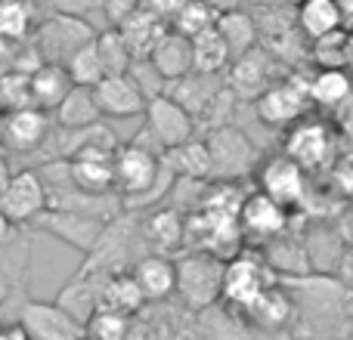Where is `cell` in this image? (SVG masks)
<instances>
[{
  "mask_svg": "<svg viewBox=\"0 0 353 340\" xmlns=\"http://www.w3.org/2000/svg\"><path fill=\"white\" fill-rule=\"evenodd\" d=\"M332 149H335L332 130L325 127L323 121L304 118V121H298L294 127H288L285 149H282V152H285L292 161H298V164L310 173V170H319V167L329 164Z\"/></svg>",
  "mask_w": 353,
  "mask_h": 340,
  "instance_id": "obj_13",
  "label": "cell"
},
{
  "mask_svg": "<svg viewBox=\"0 0 353 340\" xmlns=\"http://www.w3.org/2000/svg\"><path fill=\"white\" fill-rule=\"evenodd\" d=\"M288 207H282L279 201H273L270 195H263L261 189L251 195H245L242 211H239V229L242 238L251 244H270L273 238L288 232Z\"/></svg>",
  "mask_w": 353,
  "mask_h": 340,
  "instance_id": "obj_10",
  "label": "cell"
},
{
  "mask_svg": "<svg viewBox=\"0 0 353 340\" xmlns=\"http://www.w3.org/2000/svg\"><path fill=\"white\" fill-rule=\"evenodd\" d=\"M310 105H313L310 103V78L288 74V78H279L257 99L254 109H257V118H261L267 127L288 130L298 121H304Z\"/></svg>",
  "mask_w": 353,
  "mask_h": 340,
  "instance_id": "obj_3",
  "label": "cell"
},
{
  "mask_svg": "<svg viewBox=\"0 0 353 340\" xmlns=\"http://www.w3.org/2000/svg\"><path fill=\"white\" fill-rule=\"evenodd\" d=\"M143 118H146V127L155 134V140L165 146V152H171V149H176V146H183V142L192 140V136H195V124H199L171 96L152 99V103L146 105V115H143Z\"/></svg>",
  "mask_w": 353,
  "mask_h": 340,
  "instance_id": "obj_14",
  "label": "cell"
},
{
  "mask_svg": "<svg viewBox=\"0 0 353 340\" xmlns=\"http://www.w3.org/2000/svg\"><path fill=\"white\" fill-rule=\"evenodd\" d=\"M310 59L316 68H350V31L341 28L310 43Z\"/></svg>",
  "mask_w": 353,
  "mask_h": 340,
  "instance_id": "obj_37",
  "label": "cell"
},
{
  "mask_svg": "<svg viewBox=\"0 0 353 340\" xmlns=\"http://www.w3.org/2000/svg\"><path fill=\"white\" fill-rule=\"evenodd\" d=\"M242 316L248 319L251 328L279 331V328H285V325L292 322V316H294V300H292V294H288L285 288L273 285L270 291H263L261 297H257L254 304H251L248 310L242 312Z\"/></svg>",
  "mask_w": 353,
  "mask_h": 340,
  "instance_id": "obj_25",
  "label": "cell"
},
{
  "mask_svg": "<svg viewBox=\"0 0 353 340\" xmlns=\"http://www.w3.org/2000/svg\"><path fill=\"white\" fill-rule=\"evenodd\" d=\"M50 186L43 182L41 173L34 170H19L6 192L0 195V211L12 220V226L37 223L50 211Z\"/></svg>",
  "mask_w": 353,
  "mask_h": 340,
  "instance_id": "obj_9",
  "label": "cell"
},
{
  "mask_svg": "<svg viewBox=\"0 0 353 340\" xmlns=\"http://www.w3.org/2000/svg\"><path fill=\"white\" fill-rule=\"evenodd\" d=\"M97 103L103 109V118H140L146 115L149 99L143 96V90L134 84L130 74H112V78H103L97 87Z\"/></svg>",
  "mask_w": 353,
  "mask_h": 340,
  "instance_id": "obj_16",
  "label": "cell"
},
{
  "mask_svg": "<svg viewBox=\"0 0 353 340\" xmlns=\"http://www.w3.org/2000/svg\"><path fill=\"white\" fill-rule=\"evenodd\" d=\"M257 176V189L263 195H270L273 201H279L282 207L294 211V207L304 204L307 198V170L292 161L285 152L270 155L267 161H261L254 170Z\"/></svg>",
  "mask_w": 353,
  "mask_h": 340,
  "instance_id": "obj_8",
  "label": "cell"
},
{
  "mask_svg": "<svg viewBox=\"0 0 353 340\" xmlns=\"http://www.w3.org/2000/svg\"><path fill=\"white\" fill-rule=\"evenodd\" d=\"M294 25H298L301 37H307L313 43L319 37H329L335 31H341L344 19H341V10H338V0H298Z\"/></svg>",
  "mask_w": 353,
  "mask_h": 340,
  "instance_id": "obj_23",
  "label": "cell"
},
{
  "mask_svg": "<svg viewBox=\"0 0 353 340\" xmlns=\"http://www.w3.org/2000/svg\"><path fill=\"white\" fill-rule=\"evenodd\" d=\"M34 25L28 0H0V37H25Z\"/></svg>",
  "mask_w": 353,
  "mask_h": 340,
  "instance_id": "obj_40",
  "label": "cell"
},
{
  "mask_svg": "<svg viewBox=\"0 0 353 340\" xmlns=\"http://www.w3.org/2000/svg\"><path fill=\"white\" fill-rule=\"evenodd\" d=\"M130 78H134V84L143 90V96L152 103V99L159 96H168V87H171V81L165 78V74L159 72V68L152 65V59H137L134 68H130Z\"/></svg>",
  "mask_w": 353,
  "mask_h": 340,
  "instance_id": "obj_41",
  "label": "cell"
},
{
  "mask_svg": "<svg viewBox=\"0 0 353 340\" xmlns=\"http://www.w3.org/2000/svg\"><path fill=\"white\" fill-rule=\"evenodd\" d=\"M93 28L87 25V19H74V16H62L53 12L50 19H43L37 25V56L43 62H62L74 53L78 47H84L87 41H93Z\"/></svg>",
  "mask_w": 353,
  "mask_h": 340,
  "instance_id": "obj_11",
  "label": "cell"
},
{
  "mask_svg": "<svg viewBox=\"0 0 353 340\" xmlns=\"http://www.w3.org/2000/svg\"><path fill=\"white\" fill-rule=\"evenodd\" d=\"M124 37H128L130 50H134L137 59H149L152 56V50L159 47V41L171 31V22L161 16H155V12H149L146 6H143L140 12H137L134 19H130L124 28H118Z\"/></svg>",
  "mask_w": 353,
  "mask_h": 340,
  "instance_id": "obj_32",
  "label": "cell"
},
{
  "mask_svg": "<svg viewBox=\"0 0 353 340\" xmlns=\"http://www.w3.org/2000/svg\"><path fill=\"white\" fill-rule=\"evenodd\" d=\"M10 294H12V279L6 275V269L0 266V306H3L6 300H10Z\"/></svg>",
  "mask_w": 353,
  "mask_h": 340,
  "instance_id": "obj_49",
  "label": "cell"
},
{
  "mask_svg": "<svg viewBox=\"0 0 353 340\" xmlns=\"http://www.w3.org/2000/svg\"><path fill=\"white\" fill-rule=\"evenodd\" d=\"M81 340H90V337H81Z\"/></svg>",
  "mask_w": 353,
  "mask_h": 340,
  "instance_id": "obj_55",
  "label": "cell"
},
{
  "mask_svg": "<svg viewBox=\"0 0 353 340\" xmlns=\"http://www.w3.org/2000/svg\"><path fill=\"white\" fill-rule=\"evenodd\" d=\"M261 254L279 279H307V275H313V263L310 254H307L304 235H288L285 232V235L273 238L270 244H263Z\"/></svg>",
  "mask_w": 353,
  "mask_h": 340,
  "instance_id": "obj_19",
  "label": "cell"
},
{
  "mask_svg": "<svg viewBox=\"0 0 353 340\" xmlns=\"http://www.w3.org/2000/svg\"><path fill=\"white\" fill-rule=\"evenodd\" d=\"M201 3L205 6H211L214 12H230V10H239V6H242V0H201Z\"/></svg>",
  "mask_w": 353,
  "mask_h": 340,
  "instance_id": "obj_47",
  "label": "cell"
},
{
  "mask_svg": "<svg viewBox=\"0 0 353 340\" xmlns=\"http://www.w3.org/2000/svg\"><path fill=\"white\" fill-rule=\"evenodd\" d=\"M56 127L59 130H87L103 124V109L97 103V93L93 87H78L74 84L68 90V96L62 99V105L53 111Z\"/></svg>",
  "mask_w": 353,
  "mask_h": 340,
  "instance_id": "obj_24",
  "label": "cell"
},
{
  "mask_svg": "<svg viewBox=\"0 0 353 340\" xmlns=\"http://www.w3.org/2000/svg\"><path fill=\"white\" fill-rule=\"evenodd\" d=\"M304 244L313 263V275H335L344 254H347V244L338 235L335 226H313V229H307Z\"/></svg>",
  "mask_w": 353,
  "mask_h": 340,
  "instance_id": "obj_26",
  "label": "cell"
},
{
  "mask_svg": "<svg viewBox=\"0 0 353 340\" xmlns=\"http://www.w3.org/2000/svg\"><path fill=\"white\" fill-rule=\"evenodd\" d=\"M161 170H165V158L161 155L140 149L137 142H124L115 155V186L121 192V198L134 201V198H143L146 192H152Z\"/></svg>",
  "mask_w": 353,
  "mask_h": 340,
  "instance_id": "obj_7",
  "label": "cell"
},
{
  "mask_svg": "<svg viewBox=\"0 0 353 340\" xmlns=\"http://www.w3.org/2000/svg\"><path fill=\"white\" fill-rule=\"evenodd\" d=\"M50 111L28 105V109L10 111L3 121V146L10 152H34L37 146H43V140L50 136Z\"/></svg>",
  "mask_w": 353,
  "mask_h": 340,
  "instance_id": "obj_17",
  "label": "cell"
},
{
  "mask_svg": "<svg viewBox=\"0 0 353 340\" xmlns=\"http://www.w3.org/2000/svg\"><path fill=\"white\" fill-rule=\"evenodd\" d=\"M214 25H217V12H214L211 6H205L201 0H183L180 10L171 16V31L189 37V41H195L199 34L211 31Z\"/></svg>",
  "mask_w": 353,
  "mask_h": 340,
  "instance_id": "obj_36",
  "label": "cell"
},
{
  "mask_svg": "<svg viewBox=\"0 0 353 340\" xmlns=\"http://www.w3.org/2000/svg\"><path fill=\"white\" fill-rule=\"evenodd\" d=\"M165 161L176 173V180H201V182L214 180L211 149H208V142L199 140V136H192L189 142L171 149V152L165 155Z\"/></svg>",
  "mask_w": 353,
  "mask_h": 340,
  "instance_id": "obj_29",
  "label": "cell"
},
{
  "mask_svg": "<svg viewBox=\"0 0 353 340\" xmlns=\"http://www.w3.org/2000/svg\"><path fill=\"white\" fill-rule=\"evenodd\" d=\"M0 340H28V337H25V331L16 325V328H3V331H0Z\"/></svg>",
  "mask_w": 353,
  "mask_h": 340,
  "instance_id": "obj_52",
  "label": "cell"
},
{
  "mask_svg": "<svg viewBox=\"0 0 353 340\" xmlns=\"http://www.w3.org/2000/svg\"><path fill=\"white\" fill-rule=\"evenodd\" d=\"M12 176H16V170L10 167V161H6V155H0V195L6 192V186L12 182Z\"/></svg>",
  "mask_w": 353,
  "mask_h": 340,
  "instance_id": "obj_48",
  "label": "cell"
},
{
  "mask_svg": "<svg viewBox=\"0 0 353 340\" xmlns=\"http://www.w3.org/2000/svg\"><path fill=\"white\" fill-rule=\"evenodd\" d=\"M273 68H276V56L270 53L267 47H254L245 56L232 59L230 72H226V87H230L239 99H254L257 103V99L279 81V74H276Z\"/></svg>",
  "mask_w": 353,
  "mask_h": 340,
  "instance_id": "obj_12",
  "label": "cell"
},
{
  "mask_svg": "<svg viewBox=\"0 0 353 340\" xmlns=\"http://www.w3.org/2000/svg\"><path fill=\"white\" fill-rule=\"evenodd\" d=\"M192 62H195V72H201V74H223V72H230L232 50H230V43L223 41V34L217 31V25L192 41Z\"/></svg>",
  "mask_w": 353,
  "mask_h": 340,
  "instance_id": "obj_33",
  "label": "cell"
},
{
  "mask_svg": "<svg viewBox=\"0 0 353 340\" xmlns=\"http://www.w3.org/2000/svg\"><path fill=\"white\" fill-rule=\"evenodd\" d=\"M130 334V316L112 310H97L87 319V337L90 340H128Z\"/></svg>",
  "mask_w": 353,
  "mask_h": 340,
  "instance_id": "obj_39",
  "label": "cell"
},
{
  "mask_svg": "<svg viewBox=\"0 0 353 340\" xmlns=\"http://www.w3.org/2000/svg\"><path fill=\"white\" fill-rule=\"evenodd\" d=\"M65 68H68V78H72V84H78V87H97L99 81L105 78L103 59H99V50H97V37H93V41H87L84 47L74 50V53L65 59Z\"/></svg>",
  "mask_w": 353,
  "mask_h": 340,
  "instance_id": "obj_35",
  "label": "cell"
},
{
  "mask_svg": "<svg viewBox=\"0 0 353 340\" xmlns=\"http://www.w3.org/2000/svg\"><path fill=\"white\" fill-rule=\"evenodd\" d=\"M12 229H16V226H12V220L6 217L3 211H0V248H3L6 242H10V235H12Z\"/></svg>",
  "mask_w": 353,
  "mask_h": 340,
  "instance_id": "obj_50",
  "label": "cell"
},
{
  "mask_svg": "<svg viewBox=\"0 0 353 340\" xmlns=\"http://www.w3.org/2000/svg\"><path fill=\"white\" fill-rule=\"evenodd\" d=\"M3 121H6V115L0 111V142H3Z\"/></svg>",
  "mask_w": 353,
  "mask_h": 340,
  "instance_id": "obj_53",
  "label": "cell"
},
{
  "mask_svg": "<svg viewBox=\"0 0 353 340\" xmlns=\"http://www.w3.org/2000/svg\"><path fill=\"white\" fill-rule=\"evenodd\" d=\"M140 238L149 244V254H176L186 248V217L174 204H161L146 211L140 220Z\"/></svg>",
  "mask_w": 353,
  "mask_h": 340,
  "instance_id": "obj_15",
  "label": "cell"
},
{
  "mask_svg": "<svg viewBox=\"0 0 353 340\" xmlns=\"http://www.w3.org/2000/svg\"><path fill=\"white\" fill-rule=\"evenodd\" d=\"M31 103V78L19 72H6L0 74V111L10 115V111L28 109Z\"/></svg>",
  "mask_w": 353,
  "mask_h": 340,
  "instance_id": "obj_38",
  "label": "cell"
},
{
  "mask_svg": "<svg viewBox=\"0 0 353 340\" xmlns=\"http://www.w3.org/2000/svg\"><path fill=\"white\" fill-rule=\"evenodd\" d=\"M279 281V275L270 269V263L263 260V254L254 251H239L236 257L226 260L223 273V300L220 304L230 306L236 312H245L263 291Z\"/></svg>",
  "mask_w": 353,
  "mask_h": 340,
  "instance_id": "obj_2",
  "label": "cell"
},
{
  "mask_svg": "<svg viewBox=\"0 0 353 340\" xmlns=\"http://www.w3.org/2000/svg\"><path fill=\"white\" fill-rule=\"evenodd\" d=\"M105 0H50L53 12H62V16H74V19H87L90 12L103 10Z\"/></svg>",
  "mask_w": 353,
  "mask_h": 340,
  "instance_id": "obj_43",
  "label": "cell"
},
{
  "mask_svg": "<svg viewBox=\"0 0 353 340\" xmlns=\"http://www.w3.org/2000/svg\"><path fill=\"white\" fill-rule=\"evenodd\" d=\"M146 304H149L146 294H143L140 281L134 279L130 269H124V273L118 269V273L105 275L103 285H99V310H112L134 319Z\"/></svg>",
  "mask_w": 353,
  "mask_h": 340,
  "instance_id": "obj_21",
  "label": "cell"
},
{
  "mask_svg": "<svg viewBox=\"0 0 353 340\" xmlns=\"http://www.w3.org/2000/svg\"><path fill=\"white\" fill-rule=\"evenodd\" d=\"M130 273L140 281L149 304L168 300L176 294V260L168 254H146L130 263Z\"/></svg>",
  "mask_w": 353,
  "mask_h": 340,
  "instance_id": "obj_18",
  "label": "cell"
},
{
  "mask_svg": "<svg viewBox=\"0 0 353 340\" xmlns=\"http://www.w3.org/2000/svg\"><path fill=\"white\" fill-rule=\"evenodd\" d=\"M223 81H220V74H201V72H192L186 74V78L174 81L171 87H168V96L176 99V103L183 105V109L189 111V115L195 118V121H201V118L208 115V109H211V103L217 99V93L223 90Z\"/></svg>",
  "mask_w": 353,
  "mask_h": 340,
  "instance_id": "obj_20",
  "label": "cell"
},
{
  "mask_svg": "<svg viewBox=\"0 0 353 340\" xmlns=\"http://www.w3.org/2000/svg\"><path fill=\"white\" fill-rule=\"evenodd\" d=\"M152 65L159 68L161 74H165L168 81H180L186 78V74L195 72V62H192V41L183 34H176V31H168L165 37L159 41V47L152 50Z\"/></svg>",
  "mask_w": 353,
  "mask_h": 340,
  "instance_id": "obj_28",
  "label": "cell"
},
{
  "mask_svg": "<svg viewBox=\"0 0 353 340\" xmlns=\"http://www.w3.org/2000/svg\"><path fill=\"white\" fill-rule=\"evenodd\" d=\"M19 328L28 340H81L87 337V325L74 319L62 304L25 300L19 312Z\"/></svg>",
  "mask_w": 353,
  "mask_h": 340,
  "instance_id": "obj_5",
  "label": "cell"
},
{
  "mask_svg": "<svg viewBox=\"0 0 353 340\" xmlns=\"http://www.w3.org/2000/svg\"><path fill=\"white\" fill-rule=\"evenodd\" d=\"M97 50H99V59H103L105 78H112V74H128L130 68H134V62H137L128 37H124L118 28L99 31L97 34Z\"/></svg>",
  "mask_w": 353,
  "mask_h": 340,
  "instance_id": "obj_34",
  "label": "cell"
},
{
  "mask_svg": "<svg viewBox=\"0 0 353 340\" xmlns=\"http://www.w3.org/2000/svg\"><path fill=\"white\" fill-rule=\"evenodd\" d=\"M28 78H31V103H34L37 109L50 111V115L59 109L62 99H65L68 90L74 87L72 78H68V68L62 65V62H41Z\"/></svg>",
  "mask_w": 353,
  "mask_h": 340,
  "instance_id": "obj_22",
  "label": "cell"
},
{
  "mask_svg": "<svg viewBox=\"0 0 353 340\" xmlns=\"http://www.w3.org/2000/svg\"><path fill=\"white\" fill-rule=\"evenodd\" d=\"M223 273L226 260L208 251H192V254L176 260V297L186 304V310L205 312L223 300Z\"/></svg>",
  "mask_w": 353,
  "mask_h": 340,
  "instance_id": "obj_1",
  "label": "cell"
},
{
  "mask_svg": "<svg viewBox=\"0 0 353 340\" xmlns=\"http://www.w3.org/2000/svg\"><path fill=\"white\" fill-rule=\"evenodd\" d=\"M350 68H316L310 74V103L319 109L338 111L353 103V78Z\"/></svg>",
  "mask_w": 353,
  "mask_h": 340,
  "instance_id": "obj_27",
  "label": "cell"
},
{
  "mask_svg": "<svg viewBox=\"0 0 353 340\" xmlns=\"http://www.w3.org/2000/svg\"><path fill=\"white\" fill-rule=\"evenodd\" d=\"M217 31L223 34V41L230 43L232 50V59L245 56L248 50H254L261 43V25L257 19L251 16L248 10H230V12H220L217 16Z\"/></svg>",
  "mask_w": 353,
  "mask_h": 340,
  "instance_id": "obj_31",
  "label": "cell"
},
{
  "mask_svg": "<svg viewBox=\"0 0 353 340\" xmlns=\"http://www.w3.org/2000/svg\"><path fill=\"white\" fill-rule=\"evenodd\" d=\"M335 279L341 281L347 291H353V248H347V254H344V260H341V266H338Z\"/></svg>",
  "mask_w": 353,
  "mask_h": 340,
  "instance_id": "obj_46",
  "label": "cell"
},
{
  "mask_svg": "<svg viewBox=\"0 0 353 340\" xmlns=\"http://www.w3.org/2000/svg\"><path fill=\"white\" fill-rule=\"evenodd\" d=\"M335 229H338V235L344 238V244H347V248H353V207H347L344 213H338Z\"/></svg>",
  "mask_w": 353,
  "mask_h": 340,
  "instance_id": "obj_45",
  "label": "cell"
},
{
  "mask_svg": "<svg viewBox=\"0 0 353 340\" xmlns=\"http://www.w3.org/2000/svg\"><path fill=\"white\" fill-rule=\"evenodd\" d=\"M41 229H47L50 235L62 238L65 244L78 248L81 254L90 257L99 248L105 229H109V220L99 217V213H84V211H68V207H53L37 220Z\"/></svg>",
  "mask_w": 353,
  "mask_h": 340,
  "instance_id": "obj_6",
  "label": "cell"
},
{
  "mask_svg": "<svg viewBox=\"0 0 353 340\" xmlns=\"http://www.w3.org/2000/svg\"><path fill=\"white\" fill-rule=\"evenodd\" d=\"M338 10H341L344 28H347V31H353V0H338Z\"/></svg>",
  "mask_w": 353,
  "mask_h": 340,
  "instance_id": "obj_51",
  "label": "cell"
},
{
  "mask_svg": "<svg viewBox=\"0 0 353 340\" xmlns=\"http://www.w3.org/2000/svg\"><path fill=\"white\" fill-rule=\"evenodd\" d=\"M180 3H183V0H143V6H146L149 12H155V16L168 19V22H171V16H174L176 10H180Z\"/></svg>",
  "mask_w": 353,
  "mask_h": 340,
  "instance_id": "obj_44",
  "label": "cell"
},
{
  "mask_svg": "<svg viewBox=\"0 0 353 340\" xmlns=\"http://www.w3.org/2000/svg\"><path fill=\"white\" fill-rule=\"evenodd\" d=\"M140 10H143V0H105L103 3V12L112 28H124Z\"/></svg>",
  "mask_w": 353,
  "mask_h": 340,
  "instance_id": "obj_42",
  "label": "cell"
},
{
  "mask_svg": "<svg viewBox=\"0 0 353 340\" xmlns=\"http://www.w3.org/2000/svg\"><path fill=\"white\" fill-rule=\"evenodd\" d=\"M201 340H254L251 337V325L242 312L230 310V306L217 304L211 310L199 312V325H195Z\"/></svg>",
  "mask_w": 353,
  "mask_h": 340,
  "instance_id": "obj_30",
  "label": "cell"
},
{
  "mask_svg": "<svg viewBox=\"0 0 353 340\" xmlns=\"http://www.w3.org/2000/svg\"><path fill=\"white\" fill-rule=\"evenodd\" d=\"M350 68H353V31H350Z\"/></svg>",
  "mask_w": 353,
  "mask_h": 340,
  "instance_id": "obj_54",
  "label": "cell"
},
{
  "mask_svg": "<svg viewBox=\"0 0 353 340\" xmlns=\"http://www.w3.org/2000/svg\"><path fill=\"white\" fill-rule=\"evenodd\" d=\"M208 149H211L214 161V180L220 182H239L245 173L257 170V149L248 136L232 124L208 130L205 136Z\"/></svg>",
  "mask_w": 353,
  "mask_h": 340,
  "instance_id": "obj_4",
  "label": "cell"
}]
</instances>
